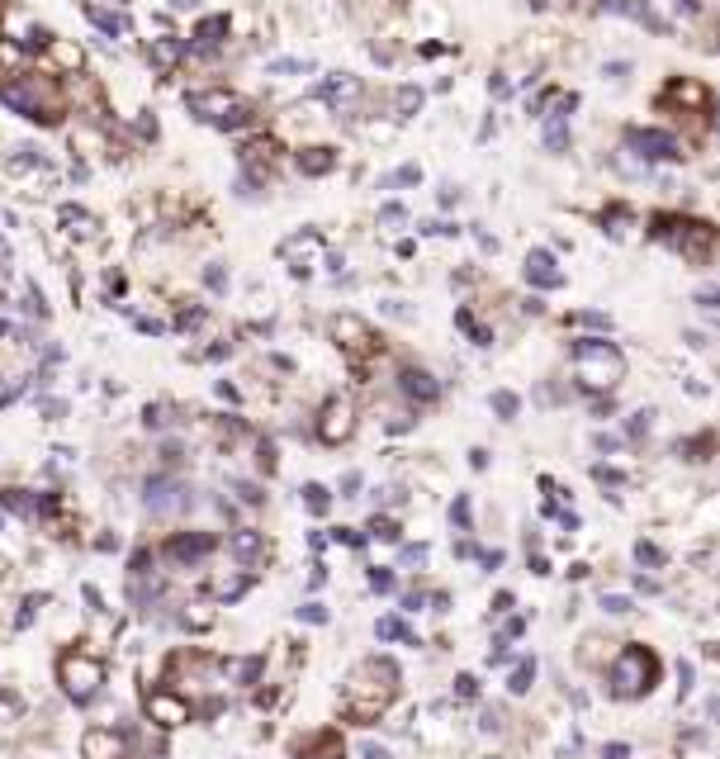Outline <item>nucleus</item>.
<instances>
[{
    "mask_svg": "<svg viewBox=\"0 0 720 759\" xmlns=\"http://www.w3.org/2000/svg\"><path fill=\"white\" fill-rule=\"evenodd\" d=\"M398 693V665L394 659H365V665L351 674V688H346V712L356 721H375L384 707L394 702Z\"/></svg>",
    "mask_w": 720,
    "mask_h": 759,
    "instance_id": "nucleus-1",
    "label": "nucleus"
},
{
    "mask_svg": "<svg viewBox=\"0 0 720 759\" xmlns=\"http://www.w3.org/2000/svg\"><path fill=\"white\" fill-rule=\"evenodd\" d=\"M574 375L588 394H602L626 375V356L607 337H578L574 342Z\"/></svg>",
    "mask_w": 720,
    "mask_h": 759,
    "instance_id": "nucleus-2",
    "label": "nucleus"
},
{
    "mask_svg": "<svg viewBox=\"0 0 720 759\" xmlns=\"http://www.w3.org/2000/svg\"><path fill=\"white\" fill-rule=\"evenodd\" d=\"M0 100L10 109H20L24 119L33 124H57L62 119V95L48 76H14V81H0Z\"/></svg>",
    "mask_w": 720,
    "mask_h": 759,
    "instance_id": "nucleus-3",
    "label": "nucleus"
},
{
    "mask_svg": "<svg viewBox=\"0 0 720 759\" xmlns=\"http://www.w3.org/2000/svg\"><path fill=\"white\" fill-rule=\"evenodd\" d=\"M655 679H659V659H655V650H645V646H626L621 655L612 659V669H607L612 698H645V693L655 688Z\"/></svg>",
    "mask_w": 720,
    "mask_h": 759,
    "instance_id": "nucleus-4",
    "label": "nucleus"
},
{
    "mask_svg": "<svg viewBox=\"0 0 720 759\" xmlns=\"http://www.w3.org/2000/svg\"><path fill=\"white\" fill-rule=\"evenodd\" d=\"M655 238L668 242L673 252H682L688 261H707L716 247V228L701 219H673V214H659L655 219Z\"/></svg>",
    "mask_w": 720,
    "mask_h": 759,
    "instance_id": "nucleus-5",
    "label": "nucleus"
},
{
    "mask_svg": "<svg viewBox=\"0 0 720 759\" xmlns=\"http://www.w3.org/2000/svg\"><path fill=\"white\" fill-rule=\"evenodd\" d=\"M57 684L72 702H91L100 688H105V665L95 655H81V650H66L57 659Z\"/></svg>",
    "mask_w": 720,
    "mask_h": 759,
    "instance_id": "nucleus-6",
    "label": "nucleus"
},
{
    "mask_svg": "<svg viewBox=\"0 0 720 759\" xmlns=\"http://www.w3.org/2000/svg\"><path fill=\"white\" fill-rule=\"evenodd\" d=\"M186 105L195 109V119H213L219 128L251 124V105L232 91H195V95H186Z\"/></svg>",
    "mask_w": 720,
    "mask_h": 759,
    "instance_id": "nucleus-7",
    "label": "nucleus"
},
{
    "mask_svg": "<svg viewBox=\"0 0 720 759\" xmlns=\"http://www.w3.org/2000/svg\"><path fill=\"white\" fill-rule=\"evenodd\" d=\"M195 503V493H190V484L186 480H176V475H152V480L143 484V508H147V518H176V513H186V508Z\"/></svg>",
    "mask_w": 720,
    "mask_h": 759,
    "instance_id": "nucleus-8",
    "label": "nucleus"
},
{
    "mask_svg": "<svg viewBox=\"0 0 720 759\" xmlns=\"http://www.w3.org/2000/svg\"><path fill=\"white\" fill-rule=\"evenodd\" d=\"M219 551V537L213 532H176L171 541L161 546V555L171 560L176 570H195V565H204V560Z\"/></svg>",
    "mask_w": 720,
    "mask_h": 759,
    "instance_id": "nucleus-9",
    "label": "nucleus"
},
{
    "mask_svg": "<svg viewBox=\"0 0 720 759\" xmlns=\"http://www.w3.org/2000/svg\"><path fill=\"white\" fill-rule=\"evenodd\" d=\"M626 153H635L649 167V161H678L682 157V143L664 128H626Z\"/></svg>",
    "mask_w": 720,
    "mask_h": 759,
    "instance_id": "nucleus-10",
    "label": "nucleus"
},
{
    "mask_svg": "<svg viewBox=\"0 0 720 759\" xmlns=\"http://www.w3.org/2000/svg\"><path fill=\"white\" fill-rule=\"evenodd\" d=\"M351 432H356V408H351L346 399H327L323 418H317V437H323L327 447H342Z\"/></svg>",
    "mask_w": 720,
    "mask_h": 759,
    "instance_id": "nucleus-11",
    "label": "nucleus"
},
{
    "mask_svg": "<svg viewBox=\"0 0 720 759\" xmlns=\"http://www.w3.org/2000/svg\"><path fill=\"white\" fill-rule=\"evenodd\" d=\"M147 717L166 726V731H176V726L190 721V702L176 698V693H147Z\"/></svg>",
    "mask_w": 720,
    "mask_h": 759,
    "instance_id": "nucleus-12",
    "label": "nucleus"
},
{
    "mask_svg": "<svg viewBox=\"0 0 720 759\" xmlns=\"http://www.w3.org/2000/svg\"><path fill=\"white\" fill-rule=\"evenodd\" d=\"M398 389H403V399H412V404H437L441 399V385L431 380L427 371H417V366H403L398 371Z\"/></svg>",
    "mask_w": 720,
    "mask_h": 759,
    "instance_id": "nucleus-13",
    "label": "nucleus"
},
{
    "mask_svg": "<svg viewBox=\"0 0 720 759\" xmlns=\"http://www.w3.org/2000/svg\"><path fill=\"white\" fill-rule=\"evenodd\" d=\"M81 750H86V759H128V736L100 726V731H91L81 740Z\"/></svg>",
    "mask_w": 720,
    "mask_h": 759,
    "instance_id": "nucleus-14",
    "label": "nucleus"
},
{
    "mask_svg": "<svg viewBox=\"0 0 720 759\" xmlns=\"http://www.w3.org/2000/svg\"><path fill=\"white\" fill-rule=\"evenodd\" d=\"M526 280L535 290H560L564 285V271L555 266V257L545 252V247H535V252H526Z\"/></svg>",
    "mask_w": 720,
    "mask_h": 759,
    "instance_id": "nucleus-15",
    "label": "nucleus"
},
{
    "mask_svg": "<svg viewBox=\"0 0 720 759\" xmlns=\"http://www.w3.org/2000/svg\"><path fill=\"white\" fill-rule=\"evenodd\" d=\"M602 10H612V14H626V20H635V24H645V29H655V34H668V24L659 20L649 5H640V0H602Z\"/></svg>",
    "mask_w": 720,
    "mask_h": 759,
    "instance_id": "nucleus-16",
    "label": "nucleus"
},
{
    "mask_svg": "<svg viewBox=\"0 0 720 759\" xmlns=\"http://www.w3.org/2000/svg\"><path fill=\"white\" fill-rule=\"evenodd\" d=\"M232 555H238L247 570H256L261 560H265V541H261V532H232Z\"/></svg>",
    "mask_w": 720,
    "mask_h": 759,
    "instance_id": "nucleus-17",
    "label": "nucleus"
},
{
    "mask_svg": "<svg viewBox=\"0 0 720 759\" xmlns=\"http://www.w3.org/2000/svg\"><path fill=\"white\" fill-rule=\"evenodd\" d=\"M332 167H337V153H332V147H304V153H299V171L304 176H323Z\"/></svg>",
    "mask_w": 720,
    "mask_h": 759,
    "instance_id": "nucleus-18",
    "label": "nucleus"
},
{
    "mask_svg": "<svg viewBox=\"0 0 720 759\" xmlns=\"http://www.w3.org/2000/svg\"><path fill=\"white\" fill-rule=\"evenodd\" d=\"M261 674H265V659H261V655H251V659H228V679L242 684V688L261 684Z\"/></svg>",
    "mask_w": 720,
    "mask_h": 759,
    "instance_id": "nucleus-19",
    "label": "nucleus"
},
{
    "mask_svg": "<svg viewBox=\"0 0 720 759\" xmlns=\"http://www.w3.org/2000/svg\"><path fill=\"white\" fill-rule=\"evenodd\" d=\"M356 91H360V86H356V76L337 72V76H327L313 95H317V100H332V105H337V100H346V95H356Z\"/></svg>",
    "mask_w": 720,
    "mask_h": 759,
    "instance_id": "nucleus-20",
    "label": "nucleus"
},
{
    "mask_svg": "<svg viewBox=\"0 0 720 759\" xmlns=\"http://www.w3.org/2000/svg\"><path fill=\"white\" fill-rule=\"evenodd\" d=\"M375 636H379V641H403V646H417L412 626H408L403 617H379V626H375Z\"/></svg>",
    "mask_w": 720,
    "mask_h": 759,
    "instance_id": "nucleus-21",
    "label": "nucleus"
},
{
    "mask_svg": "<svg viewBox=\"0 0 720 759\" xmlns=\"http://www.w3.org/2000/svg\"><path fill=\"white\" fill-rule=\"evenodd\" d=\"M0 503H5L10 513H20V518H39V499L24 493V489H0Z\"/></svg>",
    "mask_w": 720,
    "mask_h": 759,
    "instance_id": "nucleus-22",
    "label": "nucleus"
},
{
    "mask_svg": "<svg viewBox=\"0 0 720 759\" xmlns=\"http://www.w3.org/2000/svg\"><path fill=\"white\" fill-rule=\"evenodd\" d=\"M332 333H337L342 346H365V342H370V333L360 327V318H332Z\"/></svg>",
    "mask_w": 720,
    "mask_h": 759,
    "instance_id": "nucleus-23",
    "label": "nucleus"
},
{
    "mask_svg": "<svg viewBox=\"0 0 720 759\" xmlns=\"http://www.w3.org/2000/svg\"><path fill=\"white\" fill-rule=\"evenodd\" d=\"M304 508L313 518H323L327 508H332V489L327 484H304Z\"/></svg>",
    "mask_w": 720,
    "mask_h": 759,
    "instance_id": "nucleus-24",
    "label": "nucleus"
},
{
    "mask_svg": "<svg viewBox=\"0 0 720 759\" xmlns=\"http://www.w3.org/2000/svg\"><path fill=\"white\" fill-rule=\"evenodd\" d=\"M455 323L464 327V333H470V342H474V346H489V342H493V333L474 323V313H470V309H460V313H455Z\"/></svg>",
    "mask_w": 720,
    "mask_h": 759,
    "instance_id": "nucleus-25",
    "label": "nucleus"
},
{
    "mask_svg": "<svg viewBox=\"0 0 720 759\" xmlns=\"http://www.w3.org/2000/svg\"><path fill=\"white\" fill-rule=\"evenodd\" d=\"M568 147V124L564 119H550L545 124V153H564Z\"/></svg>",
    "mask_w": 720,
    "mask_h": 759,
    "instance_id": "nucleus-26",
    "label": "nucleus"
},
{
    "mask_svg": "<svg viewBox=\"0 0 720 759\" xmlns=\"http://www.w3.org/2000/svg\"><path fill=\"white\" fill-rule=\"evenodd\" d=\"M223 34H228V14H213V20L199 24V43H223Z\"/></svg>",
    "mask_w": 720,
    "mask_h": 759,
    "instance_id": "nucleus-27",
    "label": "nucleus"
},
{
    "mask_svg": "<svg viewBox=\"0 0 720 759\" xmlns=\"http://www.w3.org/2000/svg\"><path fill=\"white\" fill-rule=\"evenodd\" d=\"M86 14H91V24L105 29V34H124V20H119V14H109V10H100V5H86Z\"/></svg>",
    "mask_w": 720,
    "mask_h": 759,
    "instance_id": "nucleus-28",
    "label": "nucleus"
},
{
    "mask_svg": "<svg viewBox=\"0 0 720 759\" xmlns=\"http://www.w3.org/2000/svg\"><path fill=\"white\" fill-rule=\"evenodd\" d=\"M531 679H535V659H522V665L512 669L507 688H512V693H526V688H531Z\"/></svg>",
    "mask_w": 720,
    "mask_h": 759,
    "instance_id": "nucleus-29",
    "label": "nucleus"
},
{
    "mask_svg": "<svg viewBox=\"0 0 720 759\" xmlns=\"http://www.w3.org/2000/svg\"><path fill=\"white\" fill-rule=\"evenodd\" d=\"M516 408H522V399H516L512 389H498V394H493V414H498V418H516Z\"/></svg>",
    "mask_w": 720,
    "mask_h": 759,
    "instance_id": "nucleus-30",
    "label": "nucleus"
},
{
    "mask_svg": "<svg viewBox=\"0 0 720 759\" xmlns=\"http://www.w3.org/2000/svg\"><path fill=\"white\" fill-rule=\"evenodd\" d=\"M649 423H655V408H640V414H635V418L626 423V437H630V441H640V437L649 432Z\"/></svg>",
    "mask_w": 720,
    "mask_h": 759,
    "instance_id": "nucleus-31",
    "label": "nucleus"
},
{
    "mask_svg": "<svg viewBox=\"0 0 720 759\" xmlns=\"http://www.w3.org/2000/svg\"><path fill=\"white\" fill-rule=\"evenodd\" d=\"M398 114H412V109H422V91H417V86H403V91H398Z\"/></svg>",
    "mask_w": 720,
    "mask_h": 759,
    "instance_id": "nucleus-32",
    "label": "nucleus"
},
{
    "mask_svg": "<svg viewBox=\"0 0 720 759\" xmlns=\"http://www.w3.org/2000/svg\"><path fill=\"white\" fill-rule=\"evenodd\" d=\"M635 560H640V565H664V551L655 541H635Z\"/></svg>",
    "mask_w": 720,
    "mask_h": 759,
    "instance_id": "nucleus-33",
    "label": "nucleus"
},
{
    "mask_svg": "<svg viewBox=\"0 0 720 759\" xmlns=\"http://www.w3.org/2000/svg\"><path fill=\"white\" fill-rule=\"evenodd\" d=\"M450 522H455L460 532H464V527H470V499H464V493H460L455 503H450Z\"/></svg>",
    "mask_w": 720,
    "mask_h": 759,
    "instance_id": "nucleus-34",
    "label": "nucleus"
},
{
    "mask_svg": "<svg viewBox=\"0 0 720 759\" xmlns=\"http://www.w3.org/2000/svg\"><path fill=\"white\" fill-rule=\"evenodd\" d=\"M370 532H375L379 541H398V522H394V518H375Z\"/></svg>",
    "mask_w": 720,
    "mask_h": 759,
    "instance_id": "nucleus-35",
    "label": "nucleus"
},
{
    "mask_svg": "<svg viewBox=\"0 0 720 759\" xmlns=\"http://www.w3.org/2000/svg\"><path fill=\"white\" fill-rule=\"evenodd\" d=\"M602 607H607V613H612V617H626V613H630V607H635V603H630V598H621V593H607V598H602Z\"/></svg>",
    "mask_w": 720,
    "mask_h": 759,
    "instance_id": "nucleus-36",
    "label": "nucleus"
},
{
    "mask_svg": "<svg viewBox=\"0 0 720 759\" xmlns=\"http://www.w3.org/2000/svg\"><path fill=\"white\" fill-rule=\"evenodd\" d=\"M692 300H697L701 309H720V285H701V290L692 294Z\"/></svg>",
    "mask_w": 720,
    "mask_h": 759,
    "instance_id": "nucleus-37",
    "label": "nucleus"
},
{
    "mask_svg": "<svg viewBox=\"0 0 720 759\" xmlns=\"http://www.w3.org/2000/svg\"><path fill=\"white\" fill-rule=\"evenodd\" d=\"M593 480H597V484H626V475L612 470V466H593Z\"/></svg>",
    "mask_w": 720,
    "mask_h": 759,
    "instance_id": "nucleus-38",
    "label": "nucleus"
},
{
    "mask_svg": "<svg viewBox=\"0 0 720 759\" xmlns=\"http://www.w3.org/2000/svg\"><path fill=\"white\" fill-rule=\"evenodd\" d=\"M422 560H427V546H403V551H398V565H422Z\"/></svg>",
    "mask_w": 720,
    "mask_h": 759,
    "instance_id": "nucleus-39",
    "label": "nucleus"
},
{
    "mask_svg": "<svg viewBox=\"0 0 720 759\" xmlns=\"http://www.w3.org/2000/svg\"><path fill=\"white\" fill-rule=\"evenodd\" d=\"M299 622H327V607L323 603H304L299 607Z\"/></svg>",
    "mask_w": 720,
    "mask_h": 759,
    "instance_id": "nucleus-40",
    "label": "nucleus"
},
{
    "mask_svg": "<svg viewBox=\"0 0 720 759\" xmlns=\"http://www.w3.org/2000/svg\"><path fill=\"white\" fill-rule=\"evenodd\" d=\"M412 180H422V171H417V167H403V171H394L389 180H384V186H412Z\"/></svg>",
    "mask_w": 720,
    "mask_h": 759,
    "instance_id": "nucleus-41",
    "label": "nucleus"
},
{
    "mask_svg": "<svg viewBox=\"0 0 720 759\" xmlns=\"http://www.w3.org/2000/svg\"><path fill=\"white\" fill-rule=\"evenodd\" d=\"M455 693H460V698H479V679H474V674H460Z\"/></svg>",
    "mask_w": 720,
    "mask_h": 759,
    "instance_id": "nucleus-42",
    "label": "nucleus"
},
{
    "mask_svg": "<svg viewBox=\"0 0 720 759\" xmlns=\"http://www.w3.org/2000/svg\"><path fill=\"white\" fill-rule=\"evenodd\" d=\"M370 589H375V593H389V589H394V574H389V570H370Z\"/></svg>",
    "mask_w": 720,
    "mask_h": 759,
    "instance_id": "nucleus-43",
    "label": "nucleus"
},
{
    "mask_svg": "<svg viewBox=\"0 0 720 759\" xmlns=\"http://www.w3.org/2000/svg\"><path fill=\"white\" fill-rule=\"evenodd\" d=\"M152 57H157V62H176V57H180V43H157Z\"/></svg>",
    "mask_w": 720,
    "mask_h": 759,
    "instance_id": "nucleus-44",
    "label": "nucleus"
},
{
    "mask_svg": "<svg viewBox=\"0 0 720 759\" xmlns=\"http://www.w3.org/2000/svg\"><path fill=\"white\" fill-rule=\"evenodd\" d=\"M403 219H408L403 205H384V209H379V223H403Z\"/></svg>",
    "mask_w": 720,
    "mask_h": 759,
    "instance_id": "nucleus-45",
    "label": "nucleus"
},
{
    "mask_svg": "<svg viewBox=\"0 0 720 759\" xmlns=\"http://www.w3.org/2000/svg\"><path fill=\"white\" fill-rule=\"evenodd\" d=\"M574 323H588V327H612V323H607V313H578Z\"/></svg>",
    "mask_w": 720,
    "mask_h": 759,
    "instance_id": "nucleus-46",
    "label": "nucleus"
},
{
    "mask_svg": "<svg viewBox=\"0 0 720 759\" xmlns=\"http://www.w3.org/2000/svg\"><path fill=\"white\" fill-rule=\"evenodd\" d=\"M337 541H346V546H360V532H356V527H337Z\"/></svg>",
    "mask_w": 720,
    "mask_h": 759,
    "instance_id": "nucleus-47",
    "label": "nucleus"
},
{
    "mask_svg": "<svg viewBox=\"0 0 720 759\" xmlns=\"http://www.w3.org/2000/svg\"><path fill=\"white\" fill-rule=\"evenodd\" d=\"M204 280H209V285H213V290H219V294L228 290V275H223L219 266H209V275H204Z\"/></svg>",
    "mask_w": 720,
    "mask_h": 759,
    "instance_id": "nucleus-48",
    "label": "nucleus"
},
{
    "mask_svg": "<svg viewBox=\"0 0 720 759\" xmlns=\"http://www.w3.org/2000/svg\"><path fill=\"white\" fill-rule=\"evenodd\" d=\"M602 755H607V759H630V746H621V740H612V746L602 750Z\"/></svg>",
    "mask_w": 720,
    "mask_h": 759,
    "instance_id": "nucleus-49",
    "label": "nucleus"
},
{
    "mask_svg": "<svg viewBox=\"0 0 720 759\" xmlns=\"http://www.w3.org/2000/svg\"><path fill=\"white\" fill-rule=\"evenodd\" d=\"M360 759H389V750L384 746H360Z\"/></svg>",
    "mask_w": 720,
    "mask_h": 759,
    "instance_id": "nucleus-50",
    "label": "nucleus"
},
{
    "mask_svg": "<svg viewBox=\"0 0 720 759\" xmlns=\"http://www.w3.org/2000/svg\"><path fill=\"white\" fill-rule=\"evenodd\" d=\"M199 0H171V10H195Z\"/></svg>",
    "mask_w": 720,
    "mask_h": 759,
    "instance_id": "nucleus-51",
    "label": "nucleus"
},
{
    "mask_svg": "<svg viewBox=\"0 0 720 759\" xmlns=\"http://www.w3.org/2000/svg\"><path fill=\"white\" fill-rule=\"evenodd\" d=\"M711 717L720 721V698H711Z\"/></svg>",
    "mask_w": 720,
    "mask_h": 759,
    "instance_id": "nucleus-52",
    "label": "nucleus"
},
{
    "mask_svg": "<svg viewBox=\"0 0 720 759\" xmlns=\"http://www.w3.org/2000/svg\"><path fill=\"white\" fill-rule=\"evenodd\" d=\"M716 124H720V109H716Z\"/></svg>",
    "mask_w": 720,
    "mask_h": 759,
    "instance_id": "nucleus-53",
    "label": "nucleus"
}]
</instances>
